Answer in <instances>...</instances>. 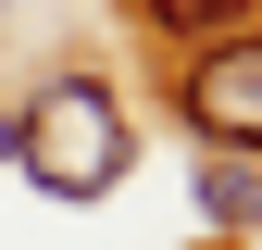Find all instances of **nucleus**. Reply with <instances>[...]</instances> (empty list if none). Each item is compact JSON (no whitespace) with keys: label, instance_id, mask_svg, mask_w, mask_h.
<instances>
[{"label":"nucleus","instance_id":"3","mask_svg":"<svg viewBox=\"0 0 262 250\" xmlns=\"http://www.w3.org/2000/svg\"><path fill=\"white\" fill-rule=\"evenodd\" d=\"M138 13L162 25V38H237V25L262 13V0H138Z\"/></svg>","mask_w":262,"mask_h":250},{"label":"nucleus","instance_id":"2","mask_svg":"<svg viewBox=\"0 0 262 250\" xmlns=\"http://www.w3.org/2000/svg\"><path fill=\"white\" fill-rule=\"evenodd\" d=\"M175 100H187V125H200V138L262 150V38H212V50L175 75Z\"/></svg>","mask_w":262,"mask_h":250},{"label":"nucleus","instance_id":"4","mask_svg":"<svg viewBox=\"0 0 262 250\" xmlns=\"http://www.w3.org/2000/svg\"><path fill=\"white\" fill-rule=\"evenodd\" d=\"M0 163H13V113H0Z\"/></svg>","mask_w":262,"mask_h":250},{"label":"nucleus","instance_id":"1","mask_svg":"<svg viewBox=\"0 0 262 250\" xmlns=\"http://www.w3.org/2000/svg\"><path fill=\"white\" fill-rule=\"evenodd\" d=\"M13 163L50 187V200H100V187L125 175V113H113V88H50L38 125H13Z\"/></svg>","mask_w":262,"mask_h":250}]
</instances>
